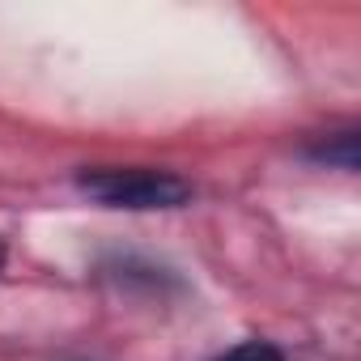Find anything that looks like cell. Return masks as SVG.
Wrapping results in <instances>:
<instances>
[{
	"label": "cell",
	"instance_id": "obj_1",
	"mask_svg": "<svg viewBox=\"0 0 361 361\" xmlns=\"http://www.w3.org/2000/svg\"><path fill=\"white\" fill-rule=\"evenodd\" d=\"M77 188L106 209H128V213H149V209H178L192 200V183L170 170H149V166H128V170H85L77 174Z\"/></svg>",
	"mask_w": 361,
	"mask_h": 361
},
{
	"label": "cell",
	"instance_id": "obj_2",
	"mask_svg": "<svg viewBox=\"0 0 361 361\" xmlns=\"http://www.w3.org/2000/svg\"><path fill=\"white\" fill-rule=\"evenodd\" d=\"M310 157H319L327 166H340V170H357V136L353 132H340L331 145H319Z\"/></svg>",
	"mask_w": 361,
	"mask_h": 361
},
{
	"label": "cell",
	"instance_id": "obj_3",
	"mask_svg": "<svg viewBox=\"0 0 361 361\" xmlns=\"http://www.w3.org/2000/svg\"><path fill=\"white\" fill-rule=\"evenodd\" d=\"M213 361H285V353L268 340H247V344H234L230 353H221Z\"/></svg>",
	"mask_w": 361,
	"mask_h": 361
},
{
	"label": "cell",
	"instance_id": "obj_4",
	"mask_svg": "<svg viewBox=\"0 0 361 361\" xmlns=\"http://www.w3.org/2000/svg\"><path fill=\"white\" fill-rule=\"evenodd\" d=\"M5 255H9V251H5V238H0V268H5Z\"/></svg>",
	"mask_w": 361,
	"mask_h": 361
}]
</instances>
